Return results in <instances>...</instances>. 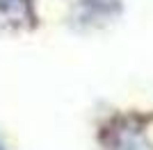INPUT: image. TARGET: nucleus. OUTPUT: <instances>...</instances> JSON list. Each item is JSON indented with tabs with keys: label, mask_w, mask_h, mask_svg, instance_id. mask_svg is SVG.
<instances>
[{
	"label": "nucleus",
	"mask_w": 153,
	"mask_h": 150,
	"mask_svg": "<svg viewBox=\"0 0 153 150\" xmlns=\"http://www.w3.org/2000/svg\"><path fill=\"white\" fill-rule=\"evenodd\" d=\"M25 0H0V7H2V12L5 14H16V16H23L25 14Z\"/></svg>",
	"instance_id": "nucleus-1"
},
{
	"label": "nucleus",
	"mask_w": 153,
	"mask_h": 150,
	"mask_svg": "<svg viewBox=\"0 0 153 150\" xmlns=\"http://www.w3.org/2000/svg\"><path fill=\"white\" fill-rule=\"evenodd\" d=\"M0 150H5V148H2V143H0Z\"/></svg>",
	"instance_id": "nucleus-2"
}]
</instances>
